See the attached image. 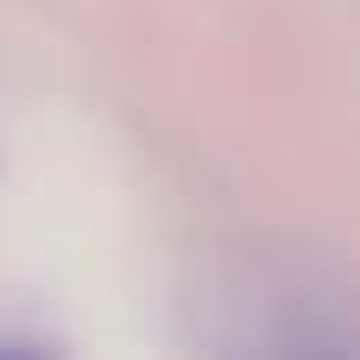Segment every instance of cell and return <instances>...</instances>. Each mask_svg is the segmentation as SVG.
<instances>
[{
    "mask_svg": "<svg viewBox=\"0 0 360 360\" xmlns=\"http://www.w3.org/2000/svg\"><path fill=\"white\" fill-rule=\"evenodd\" d=\"M0 360H63V354H57V342H51V335L19 329V323H6V316H0Z\"/></svg>",
    "mask_w": 360,
    "mask_h": 360,
    "instance_id": "cell-1",
    "label": "cell"
}]
</instances>
